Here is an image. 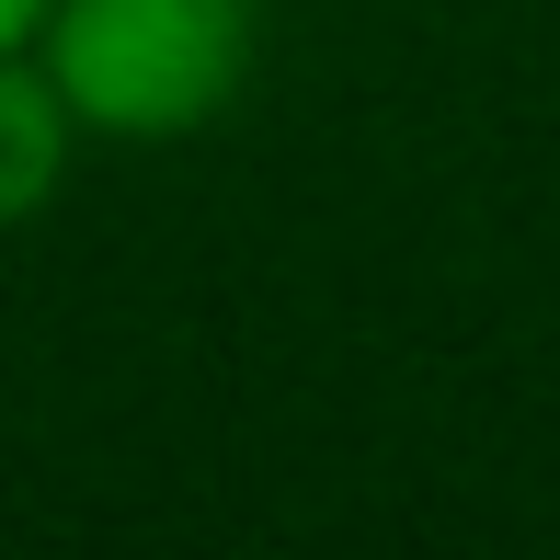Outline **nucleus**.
<instances>
[{
  "instance_id": "1",
  "label": "nucleus",
  "mask_w": 560,
  "mask_h": 560,
  "mask_svg": "<svg viewBox=\"0 0 560 560\" xmlns=\"http://www.w3.org/2000/svg\"><path fill=\"white\" fill-rule=\"evenodd\" d=\"M46 81L92 138H195L264 58L252 0H46Z\"/></svg>"
},
{
  "instance_id": "2",
  "label": "nucleus",
  "mask_w": 560,
  "mask_h": 560,
  "mask_svg": "<svg viewBox=\"0 0 560 560\" xmlns=\"http://www.w3.org/2000/svg\"><path fill=\"white\" fill-rule=\"evenodd\" d=\"M69 138H81V126H69L58 81H46L23 46H0V229H23L69 184Z\"/></svg>"
},
{
  "instance_id": "3",
  "label": "nucleus",
  "mask_w": 560,
  "mask_h": 560,
  "mask_svg": "<svg viewBox=\"0 0 560 560\" xmlns=\"http://www.w3.org/2000/svg\"><path fill=\"white\" fill-rule=\"evenodd\" d=\"M35 23H46V0H0V46H23Z\"/></svg>"
}]
</instances>
